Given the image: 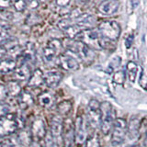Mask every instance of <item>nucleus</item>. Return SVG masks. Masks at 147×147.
Wrapping results in <instances>:
<instances>
[{
	"instance_id": "nucleus-1",
	"label": "nucleus",
	"mask_w": 147,
	"mask_h": 147,
	"mask_svg": "<svg viewBox=\"0 0 147 147\" xmlns=\"http://www.w3.org/2000/svg\"><path fill=\"white\" fill-rule=\"evenodd\" d=\"M64 47L66 48L68 52H71L74 54H76L80 59H82L85 62H91L93 61L95 57V53L93 49L89 48L81 41L74 40L71 39L66 38L64 40V42L63 43Z\"/></svg>"
},
{
	"instance_id": "nucleus-2",
	"label": "nucleus",
	"mask_w": 147,
	"mask_h": 147,
	"mask_svg": "<svg viewBox=\"0 0 147 147\" xmlns=\"http://www.w3.org/2000/svg\"><path fill=\"white\" fill-rule=\"evenodd\" d=\"M101 109V126L100 130L104 135H108L112 130L114 122L116 121V111L113 106L109 102L101 103L100 105Z\"/></svg>"
},
{
	"instance_id": "nucleus-3",
	"label": "nucleus",
	"mask_w": 147,
	"mask_h": 147,
	"mask_svg": "<svg viewBox=\"0 0 147 147\" xmlns=\"http://www.w3.org/2000/svg\"><path fill=\"white\" fill-rule=\"evenodd\" d=\"M101 40H102V36L99 30L94 28L82 30L81 33L76 38V40L81 41L93 50L101 49Z\"/></svg>"
},
{
	"instance_id": "nucleus-4",
	"label": "nucleus",
	"mask_w": 147,
	"mask_h": 147,
	"mask_svg": "<svg viewBox=\"0 0 147 147\" xmlns=\"http://www.w3.org/2000/svg\"><path fill=\"white\" fill-rule=\"evenodd\" d=\"M98 30L103 38L112 41L117 40L121 35V27L114 20L101 21L98 24Z\"/></svg>"
},
{
	"instance_id": "nucleus-5",
	"label": "nucleus",
	"mask_w": 147,
	"mask_h": 147,
	"mask_svg": "<svg viewBox=\"0 0 147 147\" xmlns=\"http://www.w3.org/2000/svg\"><path fill=\"white\" fill-rule=\"evenodd\" d=\"M100 105L96 99H91L87 107L86 121L87 125H89L93 130H96L101 126V109Z\"/></svg>"
},
{
	"instance_id": "nucleus-6",
	"label": "nucleus",
	"mask_w": 147,
	"mask_h": 147,
	"mask_svg": "<svg viewBox=\"0 0 147 147\" xmlns=\"http://www.w3.org/2000/svg\"><path fill=\"white\" fill-rule=\"evenodd\" d=\"M128 131V125L123 118H117L114 122L111 133V144L113 145L121 144L125 139Z\"/></svg>"
},
{
	"instance_id": "nucleus-7",
	"label": "nucleus",
	"mask_w": 147,
	"mask_h": 147,
	"mask_svg": "<svg viewBox=\"0 0 147 147\" xmlns=\"http://www.w3.org/2000/svg\"><path fill=\"white\" fill-rule=\"evenodd\" d=\"M18 128V121L15 114H7L1 117L0 121V135L1 138L13 135Z\"/></svg>"
},
{
	"instance_id": "nucleus-8",
	"label": "nucleus",
	"mask_w": 147,
	"mask_h": 147,
	"mask_svg": "<svg viewBox=\"0 0 147 147\" xmlns=\"http://www.w3.org/2000/svg\"><path fill=\"white\" fill-rule=\"evenodd\" d=\"M30 134L33 142H40L45 139L47 135V130H46V123L45 121L41 117H37L32 121L30 126Z\"/></svg>"
},
{
	"instance_id": "nucleus-9",
	"label": "nucleus",
	"mask_w": 147,
	"mask_h": 147,
	"mask_svg": "<svg viewBox=\"0 0 147 147\" xmlns=\"http://www.w3.org/2000/svg\"><path fill=\"white\" fill-rule=\"evenodd\" d=\"M62 140L63 147H74L76 144L75 123L69 118L63 121Z\"/></svg>"
},
{
	"instance_id": "nucleus-10",
	"label": "nucleus",
	"mask_w": 147,
	"mask_h": 147,
	"mask_svg": "<svg viewBox=\"0 0 147 147\" xmlns=\"http://www.w3.org/2000/svg\"><path fill=\"white\" fill-rule=\"evenodd\" d=\"M63 42L58 39H52L42 50V56L46 62H52L63 49Z\"/></svg>"
},
{
	"instance_id": "nucleus-11",
	"label": "nucleus",
	"mask_w": 147,
	"mask_h": 147,
	"mask_svg": "<svg viewBox=\"0 0 147 147\" xmlns=\"http://www.w3.org/2000/svg\"><path fill=\"white\" fill-rule=\"evenodd\" d=\"M86 119L83 115H78L75 121V134L76 144H82L86 137Z\"/></svg>"
},
{
	"instance_id": "nucleus-12",
	"label": "nucleus",
	"mask_w": 147,
	"mask_h": 147,
	"mask_svg": "<svg viewBox=\"0 0 147 147\" xmlns=\"http://www.w3.org/2000/svg\"><path fill=\"white\" fill-rule=\"evenodd\" d=\"M58 65L66 71H76L79 69V62L69 53H62L58 57Z\"/></svg>"
},
{
	"instance_id": "nucleus-13",
	"label": "nucleus",
	"mask_w": 147,
	"mask_h": 147,
	"mask_svg": "<svg viewBox=\"0 0 147 147\" xmlns=\"http://www.w3.org/2000/svg\"><path fill=\"white\" fill-rule=\"evenodd\" d=\"M119 9V3L116 0H107L99 4L98 10L104 16H113Z\"/></svg>"
},
{
	"instance_id": "nucleus-14",
	"label": "nucleus",
	"mask_w": 147,
	"mask_h": 147,
	"mask_svg": "<svg viewBox=\"0 0 147 147\" xmlns=\"http://www.w3.org/2000/svg\"><path fill=\"white\" fill-rule=\"evenodd\" d=\"M63 128V119L59 115H54L50 119V132L56 140L62 138Z\"/></svg>"
},
{
	"instance_id": "nucleus-15",
	"label": "nucleus",
	"mask_w": 147,
	"mask_h": 147,
	"mask_svg": "<svg viewBox=\"0 0 147 147\" xmlns=\"http://www.w3.org/2000/svg\"><path fill=\"white\" fill-rule=\"evenodd\" d=\"M20 57L22 58V63H33L36 58V50L34 44L31 42L27 43L22 51V54Z\"/></svg>"
},
{
	"instance_id": "nucleus-16",
	"label": "nucleus",
	"mask_w": 147,
	"mask_h": 147,
	"mask_svg": "<svg viewBox=\"0 0 147 147\" xmlns=\"http://www.w3.org/2000/svg\"><path fill=\"white\" fill-rule=\"evenodd\" d=\"M38 103L40 107L44 109H50L55 103V96L50 91L42 92V93L38 96Z\"/></svg>"
},
{
	"instance_id": "nucleus-17",
	"label": "nucleus",
	"mask_w": 147,
	"mask_h": 147,
	"mask_svg": "<svg viewBox=\"0 0 147 147\" xmlns=\"http://www.w3.org/2000/svg\"><path fill=\"white\" fill-rule=\"evenodd\" d=\"M63 74L60 72H49L44 76V83L48 87L57 86L63 79Z\"/></svg>"
},
{
	"instance_id": "nucleus-18",
	"label": "nucleus",
	"mask_w": 147,
	"mask_h": 147,
	"mask_svg": "<svg viewBox=\"0 0 147 147\" xmlns=\"http://www.w3.org/2000/svg\"><path fill=\"white\" fill-rule=\"evenodd\" d=\"M31 75L32 74H30V68L27 63H22L14 72V77H15L16 81H29Z\"/></svg>"
},
{
	"instance_id": "nucleus-19",
	"label": "nucleus",
	"mask_w": 147,
	"mask_h": 147,
	"mask_svg": "<svg viewBox=\"0 0 147 147\" xmlns=\"http://www.w3.org/2000/svg\"><path fill=\"white\" fill-rule=\"evenodd\" d=\"M44 76H45L40 69H36L28 81V86L32 87V88L40 86L44 83Z\"/></svg>"
},
{
	"instance_id": "nucleus-20",
	"label": "nucleus",
	"mask_w": 147,
	"mask_h": 147,
	"mask_svg": "<svg viewBox=\"0 0 147 147\" xmlns=\"http://www.w3.org/2000/svg\"><path fill=\"white\" fill-rule=\"evenodd\" d=\"M34 103V99L32 95L28 91H22L20 98H18V105L22 110H26L30 108Z\"/></svg>"
},
{
	"instance_id": "nucleus-21",
	"label": "nucleus",
	"mask_w": 147,
	"mask_h": 147,
	"mask_svg": "<svg viewBox=\"0 0 147 147\" xmlns=\"http://www.w3.org/2000/svg\"><path fill=\"white\" fill-rule=\"evenodd\" d=\"M141 127V121L137 118H131L130 122L128 124V131L127 133L130 139H135L139 135V131Z\"/></svg>"
},
{
	"instance_id": "nucleus-22",
	"label": "nucleus",
	"mask_w": 147,
	"mask_h": 147,
	"mask_svg": "<svg viewBox=\"0 0 147 147\" xmlns=\"http://www.w3.org/2000/svg\"><path fill=\"white\" fill-rule=\"evenodd\" d=\"M17 69V62L13 58H6L1 60L0 63V72L7 74Z\"/></svg>"
},
{
	"instance_id": "nucleus-23",
	"label": "nucleus",
	"mask_w": 147,
	"mask_h": 147,
	"mask_svg": "<svg viewBox=\"0 0 147 147\" xmlns=\"http://www.w3.org/2000/svg\"><path fill=\"white\" fill-rule=\"evenodd\" d=\"M21 144L18 140V135H9L2 138L1 147H21Z\"/></svg>"
},
{
	"instance_id": "nucleus-24",
	"label": "nucleus",
	"mask_w": 147,
	"mask_h": 147,
	"mask_svg": "<svg viewBox=\"0 0 147 147\" xmlns=\"http://www.w3.org/2000/svg\"><path fill=\"white\" fill-rule=\"evenodd\" d=\"M7 86V90L8 92V95L11 96H20V94L22 93V89L20 85L18 84V81H9L7 82V84L6 85Z\"/></svg>"
},
{
	"instance_id": "nucleus-25",
	"label": "nucleus",
	"mask_w": 147,
	"mask_h": 147,
	"mask_svg": "<svg viewBox=\"0 0 147 147\" xmlns=\"http://www.w3.org/2000/svg\"><path fill=\"white\" fill-rule=\"evenodd\" d=\"M73 108V104L71 103V101L69 100H63L62 102H60L57 105V112L58 115L61 117L67 116V115L71 112Z\"/></svg>"
},
{
	"instance_id": "nucleus-26",
	"label": "nucleus",
	"mask_w": 147,
	"mask_h": 147,
	"mask_svg": "<svg viewBox=\"0 0 147 147\" xmlns=\"http://www.w3.org/2000/svg\"><path fill=\"white\" fill-rule=\"evenodd\" d=\"M82 30H83L79 25H77V24H76V23H74L73 25H71L70 27H68L63 32H64V34H65V36L67 37L68 39L74 40V39H76V37L81 33Z\"/></svg>"
},
{
	"instance_id": "nucleus-27",
	"label": "nucleus",
	"mask_w": 147,
	"mask_h": 147,
	"mask_svg": "<svg viewBox=\"0 0 147 147\" xmlns=\"http://www.w3.org/2000/svg\"><path fill=\"white\" fill-rule=\"evenodd\" d=\"M18 137L21 145L24 147H30L32 142H33V139H32V137H31L30 131L29 132L27 131H21L18 134Z\"/></svg>"
},
{
	"instance_id": "nucleus-28",
	"label": "nucleus",
	"mask_w": 147,
	"mask_h": 147,
	"mask_svg": "<svg viewBox=\"0 0 147 147\" xmlns=\"http://www.w3.org/2000/svg\"><path fill=\"white\" fill-rule=\"evenodd\" d=\"M137 71H138V66L136 63L134 62H129L126 65V73L128 75V77H129V80L131 82H134L135 81V78H136V76H137Z\"/></svg>"
},
{
	"instance_id": "nucleus-29",
	"label": "nucleus",
	"mask_w": 147,
	"mask_h": 147,
	"mask_svg": "<svg viewBox=\"0 0 147 147\" xmlns=\"http://www.w3.org/2000/svg\"><path fill=\"white\" fill-rule=\"evenodd\" d=\"M84 147H100V142L98 134L94 133L87 138Z\"/></svg>"
},
{
	"instance_id": "nucleus-30",
	"label": "nucleus",
	"mask_w": 147,
	"mask_h": 147,
	"mask_svg": "<svg viewBox=\"0 0 147 147\" xmlns=\"http://www.w3.org/2000/svg\"><path fill=\"white\" fill-rule=\"evenodd\" d=\"M44 142H45V147H59L58 140L55 139L50 131L47 132V135H46L44 139Z\"/></svg>"
},
{
	"instance_id": "nucleus-31",
	"label": "nucleus",
	"mask_w": 147,
	"mask_h": 147,
	"mask_svg": "<svg viewBox=\"0 0 147 147\" xmlns=\"http://www.w3.org/2000/svg\"><path fill=\"white\" fill-rule=\"evenodd\" d=\"M112 80L115 84H117V85H123L124 81H125V73L123 71L115 72L113 75Z\"/></svg>"
},
{
	"instance_id": "nucleus-32",
	"label": "nucleus",
	"mask_w": 147,
	"mask_h": 147,
	"mask_svg": "<svg viewBox=\"0 0 147 147\" xmlns=\"http://www.w3.org/2000/svg\"><path fill=\"white\" fill-rule=\"evenodd\" d=\"M73 21H74V20H72L71 18H63V20H61L58 22L57 26H58V28H59L60 30L64 31L68 27H70L71 25H73L74 23H75V22H73Z\"/></svg>"
},
{
	"instance_id": "nucleus-33",
	"label": "nucleus",
	"mask_w": 147,
	"mask_h": 147,
	"mask_svg": "<svg viewBox=\"0 0 147 147\" xmlns=\"http://www.w3.org/2000/svg\"><path fill=\"white\" fill-rule=\"evenodd\" d=\"M13 7L15 8V10L18 12H23L28 7L27 2L24 0H20V1H16L13 3Z\"/></svg>"
},
{
	"instance_id": "nucleus-34",
	"label": "nucleus",
	"mask_w": 147,
	"mask_h": 147,
	"mask_svg": "<svg viewBox=\"0 0 147 147\" xmlns=\"http://www.w3.org/2000/svg\"><path fill=\"white\" fill-rule=\"evenodd\" d=\"M40 20V18L36 15V14H29L27 17V20H26V22L27 24L29 25H33V24H36V23H38V21Z\"/></svg>"
},
{
	"instance_id": "nucleus-35",
	"label": "nucleus",
	"mask_w": 147,
	"mask_h": 147,
	"mask_svg": "<svg viewBox=\"0 0 147 147\" xmlns=\"http://www.w3.org/2000/svg\"><path fill=\"white\" fill-rule=\"evenodd\" d=\"M0 18H1V21L8 22L13 18V15L9 11L3 9V10H0Z\"/></svg>"
},
{
	"instance_id": "nucleus-36",
	"label": "nucleus",
	"mask_w": 147,
	"mask_h": 147,
	"mask_svg": "<svg viewBox=\"0 0 147 147\" xmlns=\"http://www.w3.org/2000/svg\"><path fill=\"white\" fill-rule=\"evenodd\" d=\"M8 92L7 90V86L6 85L1 84L0 85V100H1V103H4V101L7 98L8 96Z\"/></svg>"
},
{
	"instance_id": "nucleus-37",
	"label": "nucleus",
	"mask_w": 147,
	"mask_h": 147,
	"mask_svg": "<svg viewBox=\"0 0 147 147\" xmlns=\"http://www.w3.org/2000/svg\"><path fill=\"white\" fill-rule=\"evenodd\" d=\"M7 114H9V107L7 104L1 103V117L6 116Z\"/></svg>"
},
{
	"instance_id": "nucleus-38",
	"label": "nucleus",
	"mask_w": 147,
	"mask_h": 147,
	"mask_svg": "<svg viewBox=\"0 0 147 147\" xmlns=\"http://www.w3.org/2000/svg\"><path fill=\"white\" fill-rule=\"evenodd\" d=\"M133 42V34L129 35L125 39V46L127 49H130L131 47V44Z\"/></svg>"
},
{
	"instance_id": "nucleus-39",
	"label": "nucleus",
	"mask_w": 147,
	"mask_h": 147,
	"mask_svg": "<svg viewBox=\"0 0 147 147\" xmlns=\"http://www.w3.org/2000/svg\"><path fill=\"white\" fill-rule=\"evenodd\" d=\"M70 3L71 2L69 1V0H67V1L66 0H64V1H63V0H58V1L55 2V4H56L59 7H68Z\"/></svg>"
},
{
	"instance_id": "nucleus-40",
	"label": "nucleus",
	"mask_w": 147,
	"mask_h": 147,
	"mask_svg": "<svg viewBox=\"0 0 147 147\" xmlns=\"http://www.w3.org/2000/svg\"><path fill=\"white\" fill-rule=\"evenodd\" d=\"M28 5V7L30 8V9H36L37 7H39L40 3L38 1H30V2H27Z\"/></svg>"
},
{
	"instance_id": "nucleus-41",
	"label": "nucleus",
	"mask_w": 147,
	"mask_h": 147,
	"mask_svg": "<svg viewBox=\"0 0 147 147\" xmlns=\"http://www.w3.org/2000/svg\"><path fill=\"white\" fill-rule=\"evenodd\" d=\"M30 147H43V146L40 144V142H33Z\"/></svg>"
},
{
	"instance_id": "nucleus-42",
	"label": "nucleus",
	"mask_w": 147,
	"mask_h": 147,
	"mask_svg": "<svg viewBox=\"0 0 147 147\" xmlns=\"http://www.w3.org/2000/svg\"><path fill=\"white\" fill-rule=\"evenodd\" d=\"M144 144L147 145V132H146V136H145V140H144Z\"/></svg>"
},
{
	"instance_id": "nucleus-43",
	"label": "nucleus",
	"mask_w": 147,
	"mask_h": 147,
	"mask_svg": "<svg viewBox=\"0 0 147 147\" xmlns=\"http://www.w3.org/2000/svg\"><path fill=\"white\" fill-rule=\"evenodd\" d=\"M131 147H141L140 145H137V144H135V145H132V146H131Z\"/></svg>"
},
{
	"instance_id": "nucleus-44",
	"label": "nucleus",
	"mask_w": 147,
	"mask_h": 147,
	"mask_svg": "<svg viewBox=\"0 0 147 147\" xmlns=\"http://www.w3.org/2000/svg\"><path fill=\"white\" fill-rule=\"evenodd\" d=\"M146 90H147V88H146Z\"/></svg>"
}]
</instances>
